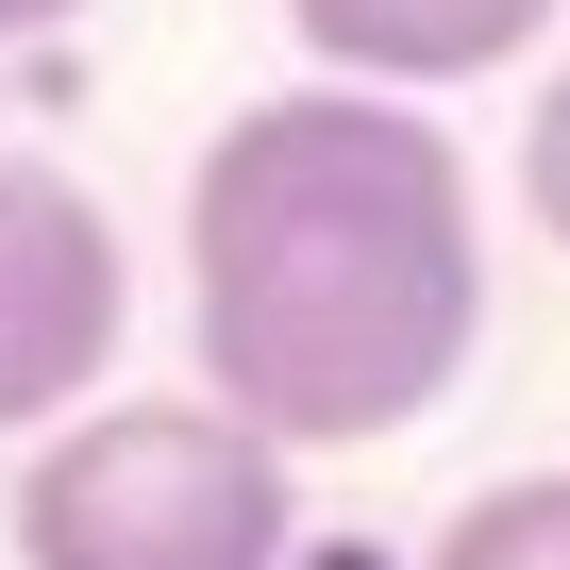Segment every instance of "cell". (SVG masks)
Listing matches in <instances>:
<instances>
[{"mask_svg": "<svg viewBox=\"0 0 570 570\" xmlns=\"http://www.w3.org/2000/svg\"><path fill=\"white\" fill-rule=\"evenodd\" d=\"M285 18H303V51H320L336 85H403V101H436V85H487L503 51H537L553 0H285Z\"/></svg>", "mask_w": 570, "mask_h": 570, "instance_id": "277c9868", "label": "cell"}, {"mask_svg": "<svg viewBox=\"0 0 570 570\" xmlns=\"http://www.w3.org/2000/svg\"><path fill=\"white\" fill-rule=\"evenodd\" d=\"M285 436L235 403H85L18 470V570H285Z\"/></svg>", "mask_w": 570, "mask_h": 570, "instance_id": "7a4b0ae2", "label": "cell"}, {"mask_svg": "<svg viewBox=\"0 0 570 570\" xmlns=\"http://www.w3.org/2000/svg\"><path fill=\"white\" fill-rule=\"evenodd\" d=\"M185 336L202 403L285 453H370L453 403L487 336V202L403 85L235 101L185 168Z\"/></svg>", "mask_w": 570, "mask_h": 570, "instance_id": "6da1fadb", "label": "cell"}, {"mask_svg": "<svg viewBox=\"0 0 570 570\" xmlns=\"http://www.w3.org/2000/svg\"><path fill=\"white\" fill-rule=\"evenodd\" d=\"M520 218L570 252V68L537 85V118H520Z\"/></svg>", "mask_w": 570, "mask_h": 570, "instance_id": "8992f818", "label": "cell"}, {"mask_svg": "<svg viewBox=\"0 0 570 570\" xmlns=\"http://www.w3.org/2000/svg\"><path fill=\"white\" fill-rule=\"evenodd\" d=\"M436 570H570V470H503L436 520Z\"/></svg>", "mask_w": 570, "mask_h": 570, "instance_id": "5b68a950", "label": "cell"}, {"mask_svg": "<svg viewBox=\"0 0 570 570\" xmlns=\"http://www.w3.org/2000/svg\"><path fill=\"white\" fill-rule=\"evenodd\" d=\"M135 336V268L118 218L51 168V151H0V436H68L101 403Z\"/></svg>", "mask_w": 570, "mask_h": 570, "instance_id": "3957f363", "label": "cell"}, {"mask_svg": "<svg viewBox=\"0 0 570 570\" xmlns=\"http://www.w3.org/2000/svg\"><path fill=\"white\" fill-rule=\"evenodd\" d=\"M85 18V0H0V51H18V35H68Z\"/></svg>", "mask_w": 570, "mask_h": 570, "instance_id": "52a82bcc", "label": "cell"}]
</instances>
